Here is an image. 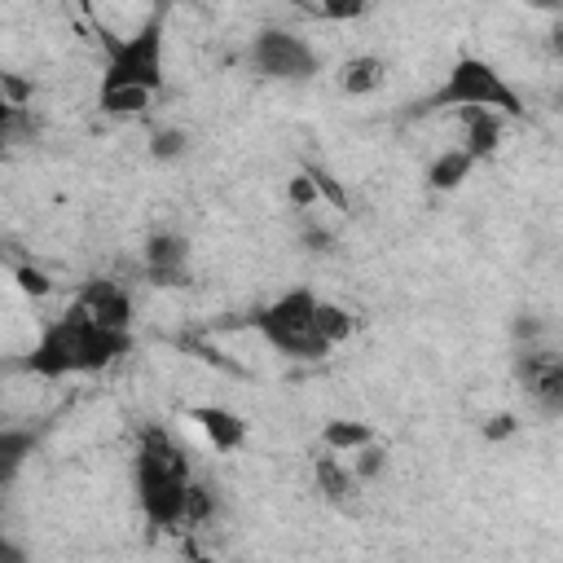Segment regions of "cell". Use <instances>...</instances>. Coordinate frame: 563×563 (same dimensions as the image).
<instances>
[{"mask_svg": "<svg viewBox=\"0 0 563 563\" xmlns=\"http://www.w3.org/2000/svg\"><path fill=\"white\" fill-rule=\"evenodd\" d=\"M75 303L84 308V317H88L92 325H106V330H132V295H128L119 282H110V277L88 282V286L79 290Z\"/></svg>", "mask_w": 563, "mask_h": 563, "instance_id": "ba28073f", "label": "cell"}, {"mask_svg": "<svg viewBox=\"0 0 563 563\" xmlns=\"http://www.w3.org/2000/svg\"><path fill=\"white\" fill-rule=\"evenodd\" d=\"M457 119H462V141L457 145L471 154V163L493 158L501 150V136H506V119L501 114H493V110H457Z\"/></svg>", "mask_w": 563, "mask_h": 563, "instance_id": "30bf717a", "label": "cell"}, {"mask_svg": "<svg viewBox=\"0 0 563 563\" xmlns=\"http://www.w3.org/2000/svg\"><path fill=\"white\" fill-rule=\"evenodd\" d=\"M211 510H216V497H211V488H202V484H189L185 523H207V519H211Z\"/></svg>", "mask_w": 563, "mask_h": 563, "instance_id": "44dd1931", "label": "cell"}, {"mask_svg": "<svg viewBox=\"0 0 563 563\" xmlns=\"http://www.w3.org/2000/svg\"><path fill=\"white\" fill-rule=\"evenodd\" d=\"M286 198H290L295 207H303V211L321 202V198H317V189H312V180H308L303 172H299V176H290V185H286Z\"/></svg>", "mask_w": 563, "mask_h": 563, "instance_id": "cb8c5ba5", "label": "cell"}, {"mask_svg": "<svg viewBox=\"0 0 563 563\" xmlns=\"http://www.w3.org/2000/svg\"><path fill=\"white\" fill-rule=\"evenodd\" d=\"M378 435H374V427L369 422H361V418H330L325 427H321V449L325 453H343V457H352L356 449H365V444H374Z\"/></svg>", "mask_w": 563, "mask_h": 563, "instance_id": "7c38bea8", "label": "cell"}, {"mask_svg": "<svg viewBox=\"0 0 563 563\" xmlns=\"http://www.w3.org/2000/svg\"><path fill=\"white\" fill-rule=\"evenodd\" d=\"M312 330H317V339L334 352L339 343H347V339L356 334V317H352V308H343V303H334V299H317Z\"/></svg>", "mask_w": 563, "mask_h": 563, "instance_id": "9a60e30c", "label": "cell"}, {"mask_svg": "<svg viewBox=\"0 0 563 563\" xmlns=\"http://www.w3.org/2000/svg\"><path fill=\"white\" fill-rule=\"evenodd\" d=\"M312 471H317V493H321L325 501H334V506H347V501L356 497V488H361V484L352 479V471H347L334 453L317 457V466H312Z\"/></svg>", "mask_w": 563, "mask_h": 563, "instance_id": "2e32d148", "label": "cell"}, {"mask_svg": "<svg viewBox=\"0 0 563 563\" xmlns=\"http://www.w3.org/2000/svg\"><path fill=\"white\" fill-rule=\"evenodd\" d=\"M185 150H189V132H185V128H158V132L150 136V154H154L158 163H176Z\"/></svg>", "mask_w": 563, "mask_h": 563, "instance_id": "ac0fdd59", "label": "cell"}, {"mask_svg": "<svg viewBox=\"0 0 563 563\" xmlns=\"http://www.w3.org/2000/svg\"><path fill=\"white\" fill-rule=\"evenodd\" d=\"M383 79H387V62L378 53H356L339 66V88L347 97H369L383 88Z\"/></svg>", "mask_w": 563, "mask_h": 563, "instance_id": "8fae6325", "label": "cell"}, {"mask_svg": "<svg viewBox=\"0 0 563 563\" xmlns=\"http://www.w3.org/2000/svg\"><path fill=\"white\" fill-rule=\"evenodd\" d=\"M471 154L462 150V145H449V150H440L431 163H427V185L435 189V194H449V189H462L466 185V176H471Z\"/></svg>", "mask_w": 563, "mask_h": 563, "instance_id": "4fadbf2b", "label": "cell"}, {"mask_svg": "<svg viewBox=\"0 0 563 563\" xmlns=\"http://www.w3.org/2000/svg\"><path fill=\"white\" fill-rule=\"evenodd\" d=\"M251 70L264 75V79H282V84H303L321 70V53L299 35V31H286V26H264L251 48Z\"/></svg>", "mask_w": 563, "mask_h": 563, "instance_id": "8992f818", "label": "cell"}, {"mask_svg": "<svg viewBox=\"0 0 563 563\" xmlns=\"http://www.w3.org/2000/svg\"><path fill=\"white\" fill-rule=\"evenodd\" d=\"M189 418L198 422V431L211 440L216 453H233V449L246 444V418L233 413V409H224V405H194Z\"/></svg>", "mask_w": 563, "mask_h": 563, "instance_id": "9c48e42d", "label": "cell"}, {"mask_svg": "<svg viewBox=\"0 0 563 563\" xmlns=\"http://www.w3.org/2000/svg\"><path fill=\"white\" fill-rule=\"evenodd\" d=\"M13 282H18V290H22V295H35V299L53 290L48 273H40V268H31V264H18V268H13Z\"/></svg>", "mask_w": 563, "mask_h": 563, "instance_id": "7402d4cb", "label": "cell"}, {"mask_svg": "<svg viewBox=\"0 0 563 563\" xmlns=\"http://www.w3.org/2000/svg\"><path fill=\"white\" fill-rule=\"evenodd\" d=\"M132 352V330H106L84 317L79 303H70L62 317H53L35 347L22 356V369L40 378H70V374H97Z\"/></svg>", "mask_w": 563, "mask_h": 563, "instance_id": "6da1fadb", "label": "cell"}, {"mask_svg": "<svg viewBox=\"0 0 563 563\" xmlns=\"http://www.w3.org/2000/svg\"><path fill=\"white\" fill-rule=\"evenodd\" d=\"M303 242H308L312 251H330L334 233H330V229H321V224H312V229H303Z\"/></svg>", "mask_w": 563, "mask_h": 563, "instance_id": "484cf974", "label": "cell"}, {"mask_svg": "<svg viewBox=\"0 0 563 563\" xmlns=\"http://www.w3.org/2000/svg\"><path fill=\"white\" fill-rule=\"evenodd\" d=\"M435 110H493V114H501L506 123L528 114L523 97H519V92L506 84V75H501L488 57H479V53H457V57L449 62V70H444V84H440L427 101L413 106V114H435Z\"/></svg>", "mask_w": 563, "mask_h": 563, "instance_id": "3957f363", "label": "cell"}, {"mask_svg": "<svg viewBox=\"0 0 563 563\" xmlns=\"http://www.w3.org/2000/svg\"><path fill=\"white\" fill-rule=\"evenodd\" d=\"M132 479H136V501H141V515L163 528V532H176L185 528V501H189V462L185 453L163 435V431H150L136 449V466H132Z\"/></svg>", "mask_w": 563, "mask_h": 563, "instance_id": "7a4b0ae2", "label": "cell"}, {"mask_svg": "<svg viewBox=\"0 0 563 563\" xmlns=\"http://www.w3.org/2000/svg\"><path fill=\"white\" fill-rule=\"evenodd\" d=\"M145 260V282L150 286H189V260H194V246L185 233H154L141 251Z\"/></svg>", "mask_w": 563, "mask_h": 563, "instance_id": "52a82bcc", "label": "cell"}, {"mask_svg": "<svg viewBox=\"0 0 563 563\" xmlns=\"http://www.w3.org/2000/svg\"><path fill=\"white\" fill-rule=\"evenodd\" d=\"M312 312H317V295L308 286H295L286 295H277L273 303H264L260 312H251V325L264 334V343L273 352H282L286 361H325L330 347L317 339L312 330Z\"/></svg>", "mask_w": 563, "mask_h": 563, "instance_id": "5b68a950", "label": "cell"}, {"mask_svg": "<svg viewBox=\"0 0 563 563\" xmlns=\"http://www.w3.org/2000/svg\"><path fill=\"white\" fill-rule=\"evenodd\" d=\"M0 563H26V550L4 532H0Z\"/></svg>", "mask_w": 563, "mask_h": 563, "instance_id": "4316f807", "label": "cell"}, {"mask_svg": "<svg viewBox=\"0 0 563 563\" xmlns=\"http://www.w3.org/2000/svg\"><path fill=\"white\" fill-rule=\"evenodd\" d=\"M303 176L312 180V189H317V198H325L330 207H339V211H347V189L325 172V167H303Z\"/></svg>", "mask_w": 563, "mask_h": 563, "instance_id": "ffe728a7", "label": "cell"}, {"mask_svg": "<svg viewBox=\"0 0 563 563\" xmlns=\"http://www.w3.org/2000/svg\"><path fill=\"white\" fill-rule=\"evenodd\" d=\"M515 431H519V418H515V413H493V418H484V427H479V435L493 440V444H497V440H510Z\"/></svg>", "mask_w": 563, "mask_h": 563, "instance_id": "603a6c76", "label": "cell"}, {"mask_svg": "<svg viewBox=\"0 0 563 563\" xmlns=\"http://www.w3.org/2000/svg\"><path fill=\"white\" fill-rule=\"evenodd\" d=\"M312 13H317V18H334V22H339V18H361V13H365V4H361V0H352V4H317Z\"/></svg>", "mask_w": 563, "mask_h": 563, "instance_id": "d4e9b609", "label": "cell"}, {"mask_svg": "<svg viewBox=\"0 0 563 563\" xmlns=\"http://www.w3.org/2000/svg\"><path fill=\"white\" fill-rule=\"evenodd\" d=\"M150 92H136V88H97V110L101 114H114V119H132V114H145L150 110Z\"/></svg>", "mask_w": 563, "mask_h": 563, "instance_id": "e0dca14e", "label": "cell"}, {"mask_svg": "<svg viewBox=\"0 0 563 563\" xmlns=\"http://www.w3.org/2000/svg\"><path fill=\"white\" fill-rule=\"evenodd\" d=\"M0 515H4V493H0Z\"/></svg>", "mask_w": 563, "mask_h": 563, "instance_id": "83f0119b", "label": "cell"}, {"mask_svg": "<svg viewBox=\"0 0 563 563\" xmlns=\"http://www.w3.org/2000/svg\"><path fill=\"white\" fill-rule=\"evenodd\" d=\"M194 563H211V559H194Z\"/></svg>", "mask_w": 563, "mask_h": 563, "instance_id": "f1b7e54d", "label": "cell"}, {"mask_svg": "<svg viewBox=\"0 0 563 563\" xmlns=\"http://www.w3.org/2000/svg\"><path fill=\"white\" fill-rule=\"evenodd\" d=\"M347 471H352V479H356V484H365V479L383 475V471H387V449H383L378 440H374V444H365V449H356Z\"/></svg>", "mask_w": 563, "mask_h": 563, "instance_id": "d6986e66", "label": "cell"}, {"mask_svg": "<svg viewBox=\"0 0 563 563\" xmlns=\"http://www.w3.org/2000/svg\"><path fill=\"white\" fill-rule=\"evenodd\" d=\"M31 453H35V431L31 427H0V488H9L22 475Z\"/></svg>", "mask_w": 563, "mask_h": 563, "instance_id": "5bb4252c", "label": "cell"}, {"mask_svg": "<svg viewBox=\"0 0 563 563\" xmlns=\"http://www.w3.org/2000/svg\"><path fill=\"white\" fill-rule=\"evenodd\" d=\"M106 44V70L101 88H136V92H158L163 88V44H167V9L158 4L132 35H101Z\"/></svg>", "mask_w": 563, "mask_h": 563, "instance_id": "277c9868", "label": "cell"}]
</instances>
